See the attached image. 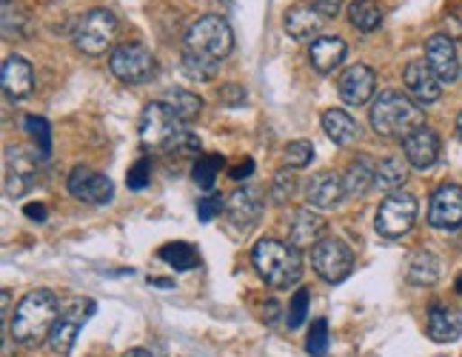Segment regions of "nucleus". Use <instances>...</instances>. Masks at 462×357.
<instances>
[{
    "mask_svg": "<svg viewBox=\"0 0 462 357\" xmlns=\"http://www.w3.org/2000/svg\"><path fill=\"white\" fill-rule=\"evenodd\" d=\"M226 160L220 155H200L198 160H194V169H191V177L194 183H198L200 189H211L217 181V174L223 172Z\"/></svg>",
    "mask_w": 462,
    "mask_h": 357,
    "instance_id": "2f4dec72",
    "label": "nucleus"
},
{
    "mask_svg": "<svg viewBox=\"0 0 462 357\" xmlns=\"http://www.w3.org/2000/svg\"><path fill=\"white\" fill-rule=\"evenodd\" d=\"M408 280L414 286H431L439 280V258L431 252H417L408 260Z\"/></svg>",
    "mask_w": 462,
    "mask_h": 357,
    "instance_id": "cd10ccee",
    "label": "nucleus"
},
{
    "mask_svg": "<svg viewBox=\"0 0 462 357\" xmlns=\"http://www.w3.org/2000/svg\"><path fill=\"white\" fill-rule=\"evenodd\" d=\"M374 169L365 157L354 160V164L348 166V172L343 174V186H346V194L348 198H363V194L374 186Z\"/></svg>",
    "mask_w": 462,
    "mask_h": 357,
    "instance_id": "bb28decb",
    "label": "nucleus"
},
{
    "mask_svg": "<svg viewBox=\"0 0 462 357\" xmlns=\"http://www.w3.org/2000/svg\"><path fill=\"white\" fill-rule=\"evenodd\" d=\"M446 26H448V38L451 41H457V38H462V14H446Z\"/></svg>",
    "mask_w": 462,
    "mask_h": 357,
    "instance_id": "c03bdc74",
    "label": "nucleus"
},
{
    "mask_svg": "<svg viewBox=\"0 0 462 357\" xmlns=\"http://www.w3.org/2000/svg\"><path fill=\"white\" fill-rule=\"evenodd\" d=\"M23 127H26V132L32 135V140H34V146H38V152H41L43 157H49V152H51V129H49V120H46V117H38V115H29V117L23 120Z\"/></svg>",
    "mask_w": 462,
    "mask_h": 357,
    "instance_id": "72a5a7b5",
    "label": "nucleus"
},
{
    "mask_svg": "<svg viewBox=\"0 0 462 357\" xmlns=\"http://www.w3.org/2000/svg\"><path fill=\"white\" fill-rule=\"evenodd\" d=\"M235 49V32L220 14H206L198 23H191L183 41V71L191 80H211L217 75L220 63Z\"/></svg>",
    "mask_w": 462,
    "mask_h": 357,
    "instance_id": "f257e3e1",
    "label": "nucleus"
},
{
    "mask_svg": "<svg viewBox=\"0 0 462 357\" xmlns=\"http://www.w3.org/2000/svg\"><path fill=\"white\" fill-rule=\"evenodd\" d=\"M417 198L414 194H405V192H397L391 194V198H385L377 209V231L383 238L388 240H397L402 235H408V231L414 229V221H417Z\"/></svg>",
    "mask_w": 462,
    "mask_h": 357,
    "instance_id": "0eeeda50",
    "label": "nucleus"
},
{
    "mask_svg": "<svg viewBox=\"0 0 462 357\" xmlns=\"http://www.w3.org/2000/svg\"><path fill=\"white\" fill-rule=\"evenodd\" d=\"M323 21H326V17L319 14L317 9H311L309 4H294L286 12V29L297 41H306V38H311V34H317L319 26H323Z\"/></svg>",
    "mask_w": 462,
    "mask_h": 357,
    "instance_id": "b1692460",
    "label": "nucleus"
},
{
    "mask_svg": "<svg viewBox=\"0 0 462 357\" xmlns=\"http://www.w3.org/2000/svg\"><path fill=\"white\" fill-rule=\"evenodd\" d=\"M346 198L343 177L334 172H319L306 183V203L314 209H334Z\"/></svg>",
    "mask_w": 462,
    "mask_h": 357,
    "instance_id": "6ab92c4d",
    "label": "nucleus"
},
{
    "mask_svg": "<svg viewBox=\"0 0 462 357\" xmlns=\"http://www.w3.org/2000/svg\"><path fill=\"white\" fill-rule=\"evenodd\" d=\"M26 21L29 14L21 6V0H4V38L6 41H17L26 34Z\"/></svg>",
    "mask_w": 462,
    "mask_h": 357,
    "instance_id": "473e14b6",
    "label": "nucleus"
},
{
    "mask_svg": "<svg viewBox=\"0 0 462 357\" xmlns=\"http://www.w3.org/2000/svg\"><path fill=\"white\" fill-rule=\"evenodd\" d=\"M348 21L360 32H374L383 23V9L374 0H354L348 6Z\"/></svg>",
    "mask_w": 462,
    "mask_h": 357,
    "instance_id": "7c9ffc66",
    "label": "nucleus"
},
{
    "mask_svg": "<svg viewBox=\"0 0 462 357\" xmlns=\"http://www.w3.org/2000/svg\"><path fill=\"white\" fill-rule=\"evenodd\" d=\"M149 283L152 286H163V289H171V286H174L171 280H163V277H149Z\"/></svg>",
    "mask_w": 462,
    "mask_h": 357,
    "instance_id": "de8ad7c7",
    "label": "nucleus"
},
{
    "mask_svg": "<svg viewBox=\"0 0 462 357\" xmlns=\"http://www.w3.org/2000/svg\"><path fill=\"white\" fill-rule=\"evenodd\" d=\"M223 209H226V203L220 194H206V198L198 201V218H200V223H211Z\"/></svg>",
    "mask_w": 462,
    "mask_h": 357,
    "instance_id": "a19ab883",
    "label": "nucleus"
},
{
    "mask_svg": "<svg viewBox=\"0 0 462 357\" xmlns=\"http://www.w3.org/2000/svg\"><path fill=\"white\" fill-rule=\"evenodd\" d=\"M109 69L112 75L120 78L123 83H146L154 78V55L143 46V43H120L117 49H112L109 55Z\"/></svg>",
    "mask_w": 462,
    "mask_h": 357,
    "instance_id": "423d86ee",
    "label": "nucleus"
},
{
    "mask_svg": "<svg viewBox=\"0 0 462 357\" xmlns=\"http://www.w3.org/2000/svg\"><path fill=\"white\" fill-rule=\"evenodd\" d=\"M282 160H286L291 169H306L314 160V143L311 140H291L286 146V152H282Z\"/></svg>",
    "mask_w": 462,
    "mask_h": 357,
    "instance_id": "f704fd0d",
    "label": "nucleus"
},
{
    "mask_svg": "<svg viewBox=\"0 0 462 357\" xmlns=\"http://www.w3.org/2000/svg\"><path fill=\"white\" fill-rule=\"evenodd\" d=\"M166 152L180 155V157H191V155L200 152V137L194 135L191 129H180V132L174 135V140L166 146Z\"/></svg>",
    "mask_w": 462,
    "mask_h": 357,
    "instance_id": "e433bc0d",
    "label": "nucleus"
},
{
    "mask_svg": "<svg viewBox=\"0 0 462 357\" xmlns=\"http://www.w3.org/2000/svg\"><path fill=\"white\" fill-rule=\"evenodd\" d=\"M220 100H223L226 106H231V109H235V106H243V103H245L243 86H240V83H228V86H223V89H220Z\"/></svg>",
    "mask_w": 462,
    "mask_h": 357,
    "instance_id": "79ce46f5",
    "label": "nucleus"
},
{
    "mask_svg": "<svg viewBox=\"0 0 462 357\" xmlns=\"http://www.w3.org/2000/svg\"><path fill=\"white\" fill-rule=\"evenodd\" d=\"M374 86H377V75L371 66H351L343 71L340 83H337V89H340V98L348 103V106H363L371 95H374Z\"/></svg>",
    "mask_w": 462,
    "mask_h": 357,
    "instance_id": "a211bd4d",
    "label": "nucleus"
},
{
    "mask_svg": "<svg viewBox=\"0 0 462 357\" xmlns=\"http://www.w3.org/2000/svg\"><path fill=\"white\" fill-rule=\"evenodd\" d=\"M252 260L257 275L272 286V289H289L303 277V260L291 243H282L274 238H263L252 249Z\"/></svg>",
    "mask_w": 462,
    "mask_h": 357,
    "instance_id": "7ed1b4c3",
    "label": "nucleus"
},
{
    "mask_svg": "<svg viewBox=\"0 0 462 357\" xmlns=\"http://www.w3.org/2000/svg\"><path fill=\"white\" fill-rule=\"evenodd\" d=\"M457 135H459V140H462V112H459V117H457Z\"/></svg>",
    "mask_w": 462,
    "mask_h": 357,
    "instance_id": "09e8293b",
    "label": "nucleus"
},
{
    "mask_svg": "<svg viewBox=\"0 0 462 357\" xmlns=\"http://www.w3.org/2000/svg\"><path fill=\"white\" fill-rule=\"evenodd\" d=\"M346 61V41L334 38V34H319L309 46V63L319 75H328Z\"/></svg>",
    "mask_w": 462,
    "mask_h": 357,
    "instance_id": "aec40b11",
    "label": "nucleus"
},
{
    "mask_svg": "<svg viewBox=\"0 0 462 357\" xmlns=\"http://www.w3.org/2000/svg\"><path fill=\"white\" fill-rule=\"evenodd\" d=\"M23 214H26V218H32V221L43 223L49 211H46V206H43V203H26V206H23Z\"/></svg>",
    "mask_w": 462,
    "mask_h": 357,
    "instance_id": "a18cd8bd",
    "label": "nucleus"
},
{
    "mask_svg": "<svg viewBox=\"0 0 462 357\" xmlns=\"http://www.w3.org/2000/svg\"><path fill=\"white\" fill-rule=\"evenodd\" d=\"M0 78H4V92L12 100L26 98L32 92V66L21 55H12V58L4 61V71H0Z\"/></svg>",
    "mask_w": 462,
    "mask_h": 357,
    "instance_id": "5701e85b",
    "label": "nucleus"
},
{
    "mask_svg": "<svg viewBox=\"0 0 462 357\" xmlns=\"http://www.w3.org/2000/svg\"><path fill=\"white\" fill-rule=\"evenodd\" d=\"M405 181H408V166L402 164L400 157H385L374 169V186H380L385 192L400 189Z\"/></svg>",
    "mask_w": 462,
    "mask_h": 357,
    "instance_id": "c756f323",
    "label": "nucleus"
},
{
    "mask_svg": "<svg viewBox=\"0 0 462 357\" xmlns=\"http://www.w3.org/2000/svg\"><path fill=\"white\" fill-rule=\"evenodd\" d=\"M457 292H459V295H462V275H459V277H457Z\"/></svg>",
    "mask_w": 462,
    "mask_h": 357,
    "instance_id": "8fccbe9b",
    "label": "nucleus"
},
{
    "mask_svg": "<svg viewBox=\"0 0 462 357\" xmlns=\"http://www.w3.org/2000/svg\"><path fill=\"white\" fill-rule=\"evenodd\" d=\"M425 61H429L431 71L439 78V83H454L459 78V58L457 46L448 34H431L425 41Z\"/></svg>",
    "mask_w": 462,
    "mask_h": 357,
    "instance_id": "4468645a",
    "label": "nucleus"
},
{
    "mask_svg": "<svg viewBox=\"0 0 462 357\" xmlns=\"http://www.w3.org/2000/svg\"><path fill=\"white\" fill-rule=\"evenodd\" d=\"M306 315H309V289H297V292H294V297H291L289 315H286L289 329H300V326H303Z\"/></svg>",
    "mask_w": 462,
    "mask_h": 357,
    "instance_id": "4c0bfd02",
    "label": "nucleus"
},
{
    "mask_svg": "<svg viewBox=\"0 0 462 357\" xmlns=\"http://www.w3.org/2000/svg\"><path fill=\"white\" fill-rule=\"evenodd\" d=\"M69 192L75 194L78 201L92 203V206H103L115 198V183L106 174L88 169V166H78L72 174H69Z\"/></svg>",
    "mask_w": 462,
    "mask_h": 357,
    "instance_id": "f8f14e48",
    "label": "nucleus"
},
{
    "mask_svg": "<svg viewBox=\"0 0 462 357\" xmlns=\"http://www.w3.org/2000/svg\"><path fill=\"white\" fill-rule=\"evenodd\" d=\"M60 317V300L51 289H32L23 295V300L17 303L14 317H12V337L17 343H23L29 349L41 346L49 341L51 329H55Z\"/></svg>",
    "mask_w": 462,
    "mask_h": 357,
    "instance_id": "f03ea898",
    "label": "nucleus"
},
{
    "mask_svg": "<svg viewBox=\"0 0 462 357\" xmlns=\"http://www.w3.org/2000/svg\"><path fill=\"white\" fill-rule=\"evenodd\" d=\"M123 357H154L152 352H146V349H129Z\"/></svg>",
    "mask_w": 462,
    "mask_h": 357,
    "instance_id": "49530a36",
    "label": "nucleus"
},
{
    "mask_svg": "<svg viewBox=\"0 0 462 357\" xmlns=\"http://www.w3.org/2000/svg\"><path fill=\"white\" fill-rule=\"evenodd\" d=\"M323 129L337 143V146H351V143L360 137L357 120H354L348 112H343V109H328L323 115Z\"/></svg>",
    "mask_w": 462,
    "mask_h": 357,
    "instance_id": "393cba45",
    "label": "nucleus"
},
{
    "mask_svg": "<svg viewBox=\"0 0 462 357\" xmlns=\"http://www.w3.org/2000/svg\"><path fill=\"white\" fill-rule=\"evenodd\" d=\"M149 181H152V164H149L146 157H140L137 164L129 169V174H126V186L132 192H140V189L149 186Z\"/></svg>",
    "mask_w": 462,
    "mask_h": 357,
    "instance_id": "58836bf2",
    "label": "nucleus"
},
{
    "mask_svg": "<svg viewBox=\"0 0 462 357\" xmlns=\"http://www.w3.org/2000/svg\"><path fill=\"white\" fill-rule=\"evenodd\" d=\"M402 152H405V160L414 169H431L439 157V137L434 129L420 127L408 137H402Z\"/></svg>",
    "mask_w": 462,
    "mask_h": 357,
    "instance_id": "dca6fc26",
    "label": "nucleus"
},
{
    "mask_svg": "<svg viewBox=\"0 0 462 357\" xmlns=\"http://www.w3.org/2000/svg\"><path fill=\"white\" fill-rule=\"evenodd\" d=\"M163 103H166V109L180 123L194 120V117L200 115V109H203V100L194 92H189V89H169V92L163 95Z\"/></svg>",
    "mask_w": 462,
    "mask_h": 357,
    "instance_id": "a878e982",
    "label": "nucleus"
},
{
    "mask_svg": "<svg viewBox=\"0 0 462 357\" xmlns=\"http://www.w3.org/2000/svg\"><path fill=\"white\" fill-rule=\"evenodd\" d=\"M429 223L442 231H454L462 226V189L459 186L446 183L431 194Z\"/></svg>",
    "mask_w": 462,
    "mask_h": 357,
    "instance_id": "ddd939ff",
    "label": "nucleus"
},
{
    "mask_svg": "<svg viewBox=\"0 0 462 357\" xmlns=\"http://www.w3.org/2000/svg\"><path fill=\"white\" fill-rule=\"evenodd\" d=\"M402 80H405L408 95H411L420 106H431L442 95V83L431 71L429 61H411V63H408L405 71H402Z\"/></svg>",
    "mask_w": 462,
    "mask_h": 357,
    "instance_id": "2eb2a0df",
    "label": "nucleus"
},
{
    "mask_svg": "<svg viewBox=\"0 0 462 357\" xmlns=\"http://www.w3.org/2000/svg\"><path fill=\"white\" fill-rule=\"evenodd\" d=\"M226 211L231 223H235L237 229H252L260 214H263V198H260V189L254 186H243V189H235L228 194V203H226Z\"/></svg>",
    "mask_w": 462,
    "mask_h": 357,
    "instance_id": "f3484780",
    "label": "nucleus"
},
{
    "mask_svg": "<svg viewBox=\"0 0 462 357\" xmlns=\"http://www.w3.org/2000/svg\"><path fill=\"white\" fill-rule=\"evenodd\" d=\"M371 129L380 137H408L414 129L425 127L422 106L408 100L400 92H380V98L371 106Z\"/></svg>",
    "mask_w": 462,
    "mask_h": 357,
    "instance_id": "20e7f679",
    "label": "nucleus"
},
{
    "mask_svg": "<svg viewBox=\"0 0 462 357\" xmlns=\"http://www.w3.org/2000/svg\"><path fill=\"white\" fill-rule=\"evenodd\" d=\"M160 260H166L174 272H189L194 269V266L200 263L198 252H194V246L186 243V240H174V243H166L163 249H160Z\"/></svg>",
    "mask_w": 462,
    "mask_h": 357,
    "instance_id": "c85d7f7f",
    "label": "nucleus"
},
{
    "mask_svg": "<svg viewBox=\"0 0 462 357\" xmlns=\"http://www.w3.org/2000/svg\"><path fill=\"white\" fill-rule=\"evenodd\" d=\"M117 29L120 23L109 9H92L75 26V46L92 58L106 55V49H112V43L117 41Z\"/></svg>",
    "mask_w": 462,
    "mask_h": 357,
    "instance_id": "39448f33",
    "label": "nucleus"
},
{
    "mask_svg": "<svg viewBox=\"0 0 462 357\" xmlns=\"http://www.w3.org/2000/svg\"><path fill=\"white\" fill-rule=\"evenodd\" d=\"M180 120H177L163 100H154V103H146L143 115H140V140H143V146L149 149H163L174 140V135L180 132Z\"/></svg>",
    "mask_w": 462,
    "mask_h": 357,
    "instance_id": "1a4fd4ad",
    "label": "nucleus"
},
{
    "mask_svg": "<svg viewBox=\"0 0 462 357\" xmlns=\"http://www.w3.org/2000/svg\"><path fill=\"white\" fill-rule=\"evenodd\" d=\"M294 194V174L289 172H277L272 181V201L274 203H286Z\"/></svg>",
    "mask_w": 462,
    "mask_h": 357,
    "instance_id": "ea45409f",
    "label": "nucleus"
},
{
    "mask_svg": "<svg viewBox=\"0 0 462 357\" xmlns=\"http://www.w3.org/2000/svg\"><path fill=\"white\" fill-rule=\"evenodd\" d=\"M311 266L326 283H343L351 275L354 255L343 240L323 238L311 249Z\"/></svg>",
    "mask_w": 462,
    "mask_h": 357,
    "instance_id": "6e6552de",
    "label": "nucleus"
},
{
    "mask_svg": "<svg viewBox=\"0 0 462 357\" xmlns=\"http://www.w3.org/2000/svg\"><path fill=\"white\" fill-rule=\"evenodd\" d=\"M38 157L41 152H26V149H6V192L9 198H23L26 192L38 183Z\"/></svg>",
    "mask_w": 462,
    "mask_h": 357,
    "instance_id": "9d476101",
    "label": "nucleus"
},
{
    "mask_svg": "<svg viewBox=\"0 0 462 357\" xmlns=\"http://www.w3.org/2000/svg\"><path fill=\"white\" fill-rule=\"evenodd\" d=\"M306 349H309L311 357H326V352H328V324H326L323 317L314 320V324H311Z\"/></svg>",
    "mask_w": 462,
    "mask_h": 357,
    "instance_id": "c9c22d12",
    "label": "nucleus"
},
{
    "mask_svg": "<svg viewBox=\"0 0 462 357\" xmlns=\"http://www.w3.org/2000/svg\"><path fill=\"white\" fill-rule=\"evenodd\" d=\"M323 231H326V221L311 214L309 209H297L291 214V223H289V243L297 249H314L319 240H323Z\"/></svg>",
    "mask_w": 462,
    "mask_h": 357,
    "instance_id": "412c9836",
    "label": "nucleus"
},
{
    "mask_svg": "<svg viewBox=\"0 0 462 357\" xmlns=\"http://www.w3.org/2000/svg\"><path fill=\"white\" fill-rule=\"evenodd\" d=\"M429 334L437 343H454L462 334V312L451 306H434L429 312Z\"/></svg>",
    "mask_w": 462,
    "mask_h": 357,
    "instance_id": "4be33fe9",
    "label": "nucleus"
},
{
    "mask_svg": "<svg viewBox=\"0 0 462 357\" xmlns=\"http://www.w3.org/2000/svg\"><path fill=\"white\" fill-rule=\"evenodd\" d=\"M252 172H254V160H252V157H245L243 164H237L228 174H231V181H245V177H252Z\"/></svg>",
    "mask_w": 462,
    "mask_h": 357,
    "instance_id": "37998d69",
    "label": "nucleus"
},
{
    "mask_svg": "<svg viewBox=\"0 0 462 357\" xmlns=\"http://www.w3.org/2000/svg\"><path fill=\"white\" fill-rule=\"evenodd\" d=\"M92 315H95V303H92V300L75 303V309L63 312V315L58 317L55 329H51V334H49V346H51V352L60 354V357H69V354H72V349H75V343H78V334H80L83 324H86V320L92 317Z\"/></svg>",
    "mask_w": 462,
    "mask_h": 357,
    "instance_id": "9b49d317",
    "label": "nucleus"
}]
</instances>
